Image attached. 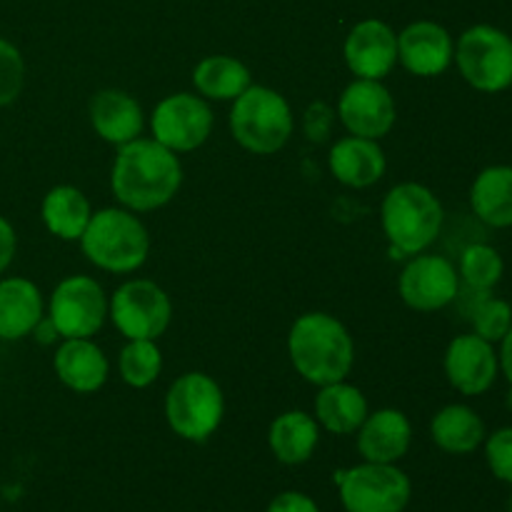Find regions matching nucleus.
Segmentation results:
<instances>
[{"label":"nucleus","mask_w":512,"mask_h":512,"mask_svg":"<svg viewBox=\"0 0 512 512\" xmlns=\"http://www.w3.org/2000/svg\"><path fill=\"white\" fill-rule=\"evenodd\" d=\"M183 185V163L178 153L153 138H135L120 145L110 168V190L123 208L153 213L173 203Z\"/></svg>","instance_id":"f257e3e1"},{"label":"nucleus","mask_w":512,"mask_h":512,"mask_svg":"<svg viewBox=\"0 0 512 512\" xmlns=\"http://www.w3.org/2000/svg\"><path fill=\"white\" fill-rule=\"evenodd\" d=\"M288 358L305 383L320 388L348 380L355 365V340L343 320L310 310L290 325Z\"/></svg>","instance_id":"f03ea898"},{"label":"nucleus","mask_w":512,"mask_h":512,"mask_svg":"<svg viewBox=\"0 0 512 512\" xmlns=\"http://www.w3.org/2000/svg\"><path fill=\"white\" fill-rule=\"evenodd\" d=\"M380 225L393 255L413 258L425 253L440 238L445 208L438 195L423 183H398L380 203Z\"/></svg>","instance_id":"7ed1b4c3"},{"label":"nucleus","mask_w":512,"mask_h":512,"mask_svg":"<svg viewBox=\"0 0 512 512\" xmlns=\"http://www.w3.org/2000/svg\"><path fill=\"white\" fill-rule=\"evenodd\" d=\"M78 243L90 265L113 275L135 273L150 255L148 228L138 213L123 205L93 210V218Z\"/></svg>","instance_id":"20e7f679"},{"label":"nucleus","mask_w":512,"mask_h":512,"mask_svg":"<svg viewBox=\"0 0 512 512\" xmlns=\"http://www.w3.org/2000/svg\"><path fill=\"white\" fill-rule=\"evenodd\" d=\"M230 135L250 155H275L290 143L295 115L288 98L268 85H250L233 100L228 115Z\"/></svg>","instance_id":"39448f33"},{"label":"nucleus","mask_w":512,"mask_h":512,"mask_svg":"<svg viewBox=\"0 0 512 512\" xmlns=\"http://www.w3.org/2000/svg\"><path fill=\"white\" fill-rule=\"evenodd\" d=\"M165 423L188 443H205L225 418V395L218 380L200 370L178 375L163 400Z\"/></svg>","instance_id":"423d86ee"},{"label":"nucleus","mask_w":512,"mask_h":512,"mask_svg":"<svg viewBox=\"0 0 512 512\" xmlns=\"http://www.w3.org/2000/svg\"><path fill=\"white\" fill-rule=\"evenodd\" d=\"M458 73L480 93H503L512 85V38L495 25H473L455 43Z\"/></svg>","instance_id":"0eeeda50"},{"label":"nucleus","mask_w":512,"mask_h":512,"mask_svg":"<svg viewBox=\"0 0 512 512\" xmlns=\"http://www.w3.org/2000/svg\"><path fill=\"white\" fill-rule=\"evenodd\" d=\"M108 318L125 340H158L173 323V300L155 280L130 278L110 295Z\"/></svg>","instance_id":"6e6552de"},{"label":"nucleus","mask_w":512,"mask_h":512,"mask_svg":"<svg viewBox=\"0 0 512 512\" xmlns=\"http://www.w3.org/2000/svg\"><path fill=\"white\" fill-rule=\"evenodd\" d=\"M340 503L348 512H403L413 483L398 465L363 463L335 473Z\"/></svg>","instance_id":"1a4fd4ad"},{"label":"nucleus","mask_w":512,"mask_h":512,"mask_svg":"<svg viewBox=\"0 0 512 512\" xmlns=\"http://www.w3.org/2000/svg\"><path fill=\"white\" fill-rule=\"evenodd\" d=\"M108 300L103 285L90 275H68L60 280L45 303V315L65 338H93L108 320Z\"/></svg>","instance_id":"9d476101"},{"label":"nucleus","mask_w":512,"mask_h":512,"mask_svg":"<svg viewBox=\"0 0 512 512\" xmlns=\"http://www.w3.org/2000/svg\"><path fill=\"white\" fill-rule=\"evenodd\" d=\"M150 138L173 153H193L213 135V108L198 93L165 95L148 118Z\"/></svg>","instance_id":"9b49d317"},{"label":"nucleus","mask_w":512,"mask_h":512,"mask_svg":"<svg viewBox=\"0 0 512 512\" xmlns=\"http://www.w3.org/2000/svg\"><path fill=\"white\" fill-rule=\"evenodd\" d=\"M458 268L445 255L420 253L408 258L398 275L400 300L415 313H438L460 295Z\"/></svg>","instance_id":"f8f14e48"},{"label":"nucleus","mask_w":512,"mask_h":512,"mask_svg":"<svg viewBox=\"0 0 512 512\" xmlns=\"http://www.w3.org/2000/svg\"><path fill=\"white\" fill-rule=\"evenodd\" d=\"M335 115L348 135L383 140L398 123V105L383 80L353 78L340 93Z\"/></svg>","instance_id":"ddd939ff"},{"label":"nucleus","mask_w":512,"mask_h":512,"mask_svg":"<svg viewBox=\"0 0 512 512\" xmlns=\"http://www.w3.org/2000/svg\"><path fill=\"white\" fill-rule=\"evenodd\" d=\"M443 370L450 388L460 395H485L500 375L498 350L493 343L475 333L458 335L448 343L443 355Z\"/></svg>","instance_id":"4468645a"},{"label":"nucleus","mask_w":512,"mask_h":512,"mask_svg":"<svg viewBox=\"0 0 512 512\" xmlns=\"http://www.w3.org/2000/svg\"><path fill=\"white\" fill-rule=\"evenodd\" d=\"M343 58L355 78L385 80L398 65V33L378 18L360 20L345 38Z\"/></svg>","instance_id":"2eb2a0df"},{"label":"nucleus","mask_w":512,"mask_h":512,"mask_svg":"<svg viewBox=\"0 0 512 512\" xmlns=\"http://www.w3.org/2000/svg\"><path fill=\"white\" fill-rule=\"evenodd\" d=\"M455 40L435 20H415L398 33V65L415 78H438L453 65Z\"/></svg>","instance_id":"dca6fc26"},{"label":"nucleus","mask_w":512,"mask_h":512,"mask_svg":"<svg viewBox=\"0 0 512 512\" xmlns=\"http://www.w3.org/2000/svg\"><path fill=\"white\" fill-rule=\"evenodd\" d=\"M88 120L95 135L115 148L140 138L148 123L140 100L120 88L98 90L88 103Z\"/></svg>","instance_id":"f3484780"},{"label":"nucleus","mask_w":512,"mask_h":512,"mask_svg":"<svg viewBox=\"0 0 512 512\" xmlns=\"http://www.w3.org/2000/svg\"><path fill=\"white\" fill-rule=\"evenodd\" d=\"M328 170L340 185L353 190L373 188L388 170V158L380 140L345 135L330 145Z\"/></svg>","instance_id":"a211bd4d"},{"label":"nucleus","mask_w":512,"mask_h":512,"mask_svg":"<svg viewBox=\"0 0 512 512\" xmlns=\"http://www.w3.org/2000/svg\"><path fill=\"white\" fill-rule=\"evenodd\" d=\"M355 435L365 463L398 465L413 445V423L403 410L380 408L368 413Z\"/></svg>","instance_id":"6ab92c4d"},{"label":"nucleus","mask_w":512,"mask_h":512,"mask_svg":"<svg viewBox=\"0 0 512 512\" xmlns=\"http://www.w3.org/2000/svg\"><path fill=\"white\" fill-rule=\"evenodd\" d=\"M53 370L68 390L93 395L108 383L110 360L93 338H65L55 348Z\"/></svg>","instance_id":"aec40b11"},{"label":"nucleus","mask_w":512,"mask_h":512,"mask_svg":"<svg viewBox=\"0 0 512 512\" xmlns=\"http://www.w3.org/2000/svg\"><path fill=\"white\" fill-rule=\"evenodd\" d=\"M43 318V290L23 275H3L0 278V340L15 343V340L28 338Z\"/></svg>","instance_id":"412c9836"},{"label":"nucleus","mask_w":512,"mask_h":512,"mask_svg":"<svg viewBox=\"0 0 512 512\" xmlns=\"http://www.w3.org/2000/svg\"><path fill=\"white\" fill-rule=\"evenodd\" d=\"M368 398L358 385H350L348 380L320 385L313 403V418L318 420L320 430L330 435H353L368 418Z\"/></svg>","instance_id":"4be33fe9"},{"label":"nucleus","mask_w":512,"mask_h":512,"mask_svg":"<svg viewBox=\"0 0 512 512\" xmlns=\"http://www.w3.org/2000/svg\"><path fill=\"white\" fill-rule=\"evenodd\" d=\"M320 445V425L305 410H285L270 423L268 448L283 465H303Z\"/></svg>","instance_id":"5701e85b"},{"label":"nucleus","mask_w":512,"mask_h":512,"mask_svg":"<svg viewBox=\"0 0 512 512\" xmlns=\"http://www.w3.org/2000/svg\"><path fill=\"white\" fill-rule=\"evenodd\" d=\"M40 218L50 235L65 243H78L93 218V205L75 185H55L43 195Z\"/></svg>","instance_id":"b1692460"},{"label":"nucleus","mask_w":512,"mask_h":512,"mask_svg":"<svg viewBox=\"0 0 512 512\" xmlns=\"http://www.w3.org/2000/svg\"><path fill=\"white\" fill-rule=\"evenodd\" d=\"M470 208L488 228H512V165H488L475 175Z\"/></svg>","instance_id":"393cba45"},{"label":"nucleus","mask_w":512,"mask_h":512,"mask_svg":"<svg viewBox=\"0 0 512 512\" xmlns=\"http://www.w3.org/2000/svg\"><path fill=\"white\" fill-rule=\"evenodd\" d=\"M430 438L443 453L470 455L485 443L488 430L483 418L470 405L450 403L430 420Z\"/></svg>","instance_id":"a878e982"},{"label":"nucleus","mask_w":512,"mask_h":512,"mask_svg":"<svg viewBox=\"0 0 512 512\" xmlns=\"http://www.w3.org/2000/svg\"><path fill=\"white\" fill-rule=\"evenodd\" d=\"M195 93L208 103H233L253 85V75L243 60L233 55H208L193 68Z\"/></svg>","instance_id":"bb28decb"},{"label":"nucleus","mask_w":512,"mask_h":512,"mask_svg":"<svg viewBox=\"0 0 512 512\" xmlns=\"http://www.w3.org/2000/svg\"><path fill=\"white\" fill-rule=\"evenodd\" d=\"M468 308H465V315L473 323V333L485 338L488 343H500V340L508 335L512 328V305L508 300L495 298L493 290H468Z\"/></svg>","instance_id":"cd10ccee"},{"label":"nucleus","mask_w":512,"mask_h":512,"mask_svg":"<svg viewBox=\"0 0 512 512\" xmlns=\"http://www.w3.org/2000/svg\"><path fill=\"white\" fill-rule=\"evenodd\" d=\"M118 373L128 388H150L163 373V353L158 340H128L118 355Z\"/></svg>","instance_id":"c85d7f7f"},{"label":"nucleus","mask_w":512,"mask_h":512,"mask_svg":"<svg viewBox=\"0 0 512 512\" xmlns=\"http://www.w3.org/2000/svg\"><path fill=\"white\" fill-rule=\"evenodd\" d=\"M458 275L463 288L480 290V293L495 290V285H498L505 275V260L493 245L473 243L460 253Z\"/></svg>","instance_id":"c756f323"},{"label":"nucleus","mask_w":512,"mask_h":512,"mask_svg":"<svg viewBox=\"0 0 512 512\" xmlns=\"http://www.w3.org/2000/svg\"><path fill=\"white\" fill-rule=\"evenodd\" d=\"M25 88V58L10 40L0 38V108H8Z\"/></svg>","instance_id":"7c9ffc66"},{"label":"nucleus","mask_w":512,"mask_h":512,"mask_svg":"<svg viewBox=\"0 0 512 512\" xmlns=\"http://www.w3.org/2000/svg\"><path fill=\"white\" fill-rule=\"evenodd\" d=\"M485 460L500 483L512 485V428H500L485 438Z\"/></svg>","instance_id":"2f4dec72"},{"label":"nucleus","mask_w":512,"mask_h":512,"mask_svg":"<svg viewBox=\"0 0 512 512\" xmlns=\"http://www.w3.org/2000/svg\"><path fill=\"white\" fill-rule=\"evenodd\" d=\"M333 120H335V110L325 103H313L308 110H305V118H303V130H305V138L308 140H328L330 128H333Z\"/></svg>","instance_id":"473e14b6"},{"label":"nucleus","mask_w":512,"mask_h":512,"mask_svg":"<svg viewBox=\"0 0 512 512\" xmlns=\"http://www.w3.org/2000/svg\"><path fill=\"white\" fill-rule=\"evenodd\" d=\"M265 512H320V508L310 495L298 493V490H288V493L275 495Z\"/></svg>","instance_id":"72a5a7b5"},{"label":"nucleus","mask_w":512,"mask_h":512,"mask_svg":"<svg viewBox=\"0 0 512 512\" xmlns=\"http://www.w3.org/2000/svg\"><path fill=\"white\" fill-rule=\"evenodd\" d=\"M15 253H18V235H15L13 223L5 215H0V278L13 265Z\"/></svg>","instance_id":"f704fd0d"},{"label":"nucleus","mask_w":512,"mask_h":512,"mask_svg":"<svg viewBox=\"0 0 512 512\" xmlns=\"http://www.w3.org/2000/svg\"><path fill=\"white\" fill-rule=\"evenodd\" d=\"M498 363H500V373L505 375V380H508L510 388H512V328L508 330V335L500 340Z\"/></svg>","instance_id":"c9c22d12"},{"label":"nucleus","mask_w":512,"mask_h":512,"mask_svg":"<svg viewBox=\"0 0 512 512\" xmlns=\"http://www.w3.org/2000/svg\"><path fill=\"white\" fill-rule=\"evenodd\" d=\"M508 512H512V498H510V510Z\"/></svg>","instance_id":"e433bc0d"}]
</instances>
